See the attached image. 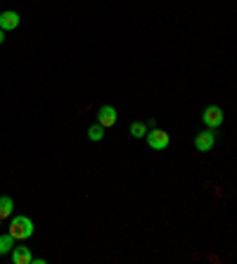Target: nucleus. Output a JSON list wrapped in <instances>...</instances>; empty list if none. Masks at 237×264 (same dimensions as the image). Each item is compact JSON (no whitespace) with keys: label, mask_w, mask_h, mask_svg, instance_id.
I'll return each mask as SVG.
<instances>
[{"label":"nucleus","mask_w":237,"mask_h":264,"mask_svg":"<svg viewBox=\"0 0 237 264\" xmlns=\"http://www.w3.org/2000/svg\"><path fill=\"white\" fill-rule=\"evenodd\" d=\"M10 236L14 241H27V238L34 236V222L29 217H12V224H10Z\"/></svg>","instance_id":"nucleus-1"},{"label":"nucleus","mask_w":237,"mask_h":264,"mask_svg":"<svg viewBox=\"0 0 237 264\" xmlns=\"http://www.w3.org/2000/svg\"><path fill=\"white\" fill-rule=\"evenodd\" d=\"M145 136H147V146L152 148V150H166L169 143H171L169 133L162 131V129H149Z\"/></svg>","instance_id":"nucleus-2"},{"label":"nucleus","mask_w":237,"mask_h":264,"mask_svg":"<svg viewBox=\"0 0 237 264\" xmlns=\"http://www.w3.org/2000/svg\"><path fill=\"white\" fill-rule=\"evenodd\" d=\"M202 122H204V126H209V129H218V126L223 124V110H221L218 105H209V107H204Z\"/></svg>","instance_id":"nucleus-3"},{"label":"nucleus","mask_w":237,"mask_h":264,"mask_svg":"<svg viewBox=\"0 0 237 264\" xmlns=\"http://www.w3.org/2000/svg\"><path fill=\"white\" fill-rule=\"evenodd\" d=\"M214 143H216V133H214V129H209V131H202V133H197V138H195V148L199 150V153H209L211 148H214Z\"/></svg>","instance_id":"nucleus-4"},{"label":"nucleus","mask_w":237,"mask_h":264,"mask_svg":"<svg viewBox=\"0 0 237 264\" xmlns=\"http://www.w3.org/2000/svg\"><path fill=\"white\" fill-rule=\"evenodd\" d=\"M116 110L112 107V105H102L100 112H97V124L104 126V129H109V126H114L116 124Z\"/></svg>","instance_id":"nucleus-5"},{"label":"nucleus","mask_w":237,"mask_h":264,"mask_svg":"<svg viewBox=\"0 0 237 264\" xmlns=\"http://www.w3.org/2000/svg\"><path fill=\"white\" fill-rule=\"evenodd\" d=\"M10 257H12L14 264H31L34 262V255L29 250L27 245H14L12 250H10Z\"/></svg>","instance_id":"nucleus-6"},{"label":"nucleus","mask_w":237,"mask_h":264,"mask_svg":"<svg viewBox=\"0 0 237 264\" xmlns=\"http://www.w3.org/2000/svg\"><path fill=\"white\" fill-rule=\"evenodd\" d=\"M17 27H19V14L17 12L7 10V12L0 14V29H3V31H14Z\"/></svg>","instance_id":"nucleus-7"},{"label":"nucleus","mask_w":237,"mask_h":264,"mask_svg":"<svg viewBox=\"0 0 237 264\" xmlns=\"http://www.w3.org/2000/svg\"><path fill=\"white\" fill-rule=\"evenodd\" d=\"M12 212H14V200L10 195H3V198H0V219L12 217Z\"/></svg>","instance_id":"nucleus-8"},{"label":"nucleus","mask_w":237,"mask_h":264,"mask_svg":"<svg viewBox=\"0 0 237 264\" xmlns=\"http://www.w3.org/2000/svg\"><path fill=\"white\" fill-rule=\"evenodd\" d=\"M12 248H14V238L10 233H3L0 236V255H7Z\"/></svg>","instance_id":"nucleus-9"},{"label":"nucleus","mask_w":237,"mask_h":264,"mask_svg":"<svg viewBox=\"0 0 237 264\" xmlns=\"http://www.w3.org/2000/svg\"><path fill=\"white\" fill-rule=\"evenodd\" d=\"M88 138L90 140H102L104 138V126H100V124H93V126H88Z\"/></svg>","instance_id":"nucleus-10"},{"label":"nucleus","mask_w":237,"mask_h":264,"mask_svg":"<svg viewBox=\"0 0 237 264\" xmlns=\"http://www.w3.org/2000/svg\"><path fill=\"white\" fill-rule=\"evenodd\" d=\"M145 133H147V124H145V122H133V124H130V136H133V138H142Z\"/></svg>","instance_id":"nucleus-11"},{"label":"nucleus","mask_w":237,"mask_h":264,"mask_svg":"<svg viewBox=\"0 0 237 264\" xmlns=\"http://www.w3.org/2000/svg\"><path fill=\"white\" fill-rule=\"evenodd\" d=\"M0 43H5V31L0 29Z\"/></svg>","instance_id":"nucleus-12"},{"label":"nucleus","mask_w":237,"mask_h":264,"mask_svg":"<svg viewBox=\"0 0 237 264\" xmlns=\"http://www.w3.org/2000/svg\"><path fill=\"white\" fill-rule=\"evenodd\" d=\"M0 222H3V219H0Z\"/></svg>","instance_id":"nucleus-13"}]
</instances>
